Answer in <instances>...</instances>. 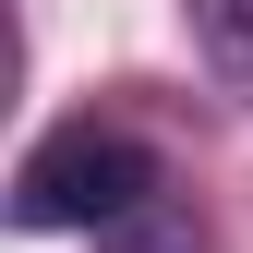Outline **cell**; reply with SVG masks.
I'll list each match as a JSON object with an SVG mask.
<instances>
[{
    "instance_id": "6da1fadb",
    "label": "cell",
    "mask_w": 253,
    "mask_h": 253,
    "mask_svg": "<svg viewBox=\"0 0 253 253\" xmlns=\"http://www.w3.org/2000/svg\"><path fill=\"white\" fill-rule=\"evenodd\" d=\"M157 193H169V169L121 133V121H60V133L24 145V169H12V229H121V217H145Z\"/></svg>"
},
{
    "instance_id": "7a4b0ae2",
    "label": "cell",
    "mask_w": 253,
    "mask_h": 253,
    "mask_svg": "<svg viewBox=\"0 0 253 253\" xmlns=\"http://www.w3.org/2000/svg\"><path fill=\"white\" fill-rule=\"evenodd\" d=\"M181 24H193L217 97H253V0H181Z\"/></svg>"
},
{
    "instance_id": "3957f363",
    "label": "cell",
    "mask_w": 253,
    "mask_h": 253,
    "mask_svg": "<svg viewBox=\"0 0 253 253\" xmlns=\"http://www.w3.org/2000/svg\"><path fill=\"white\" fill-rule=\"evenodd\" d=\"M109 253H205V217H193V193H157L145 217H121V229H109Z\"/></svg>"
}]
</instances>
